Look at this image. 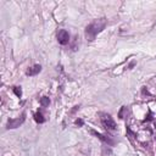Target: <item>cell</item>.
<instances>
[{"label": "cell", "mask_w": 156, "mask_h": 156, "mask_svg": "<svg viewBox=\"0 0 156 156\" xmlns=\"http://www.w3.org/2000/svg\"><path fill=\"white\" fill-rule=\"evenodd\" d=\"M106 24H107V20L105 17L99 18V20H95L91 23H89L87 26V28H85V37H87V39L88 40H94L95 37L100 32H102L105 29Z\"/></svg>", "instance_id": "6da1fadb"}, {"label": "cell", "mask_w": 156, "mask_h": 156, "mask_svg": "<svg viewBox=\"0 0 156 156\" xmlns=\"http://www.w3.org/2000/svg\"><path fill=\"white\" fill-rule=\"evenodd\" d=\"M100 119H101V124L104 126V128H106L108 130L116 129V123L108 113H100Z\"/></svg>", "instance_id": "7a4b0ae2"}, {"label": "cell", "mask_w": 156, "mask_h": 156, "mask_svg": "<svg viewBox=\"0 0 156 156\" xmlns=\"http://www.w3.org/2000/svg\"><path fill=\"white\" fill-rule=\"evenodd\" d=\"M24 119H26V115H24V113H22V115H21V117H17V118H10V119L7 121L6 127H7L9 129L17 128V127H20V126L24 122Z\"/></svg>", "instance_id": "3957f363"}, {"label": "cell", "mask_w": 156, "mask_h": 156, "mask_svg": "<svg viewBox=\"0 0 156 156\" xmlns=\"http://www.w3.org/2000/svg\"><path fill=\"white\" fill-rule=\"evenodd\" d=\"M57 40L61 45H66L69 41V34L66 29H60L57 32Z\"/></svg>", "instance_id": "277c9868"}, {"label": "cell", "mask_w": 156, "mask_h": 156, "mask_svg": "<svg viewBox=\"0 0 156 156\" xmlns=\"http://www.w3.org/2000/svg\"><path fill=\"white\" fill-rule=\"evenodd\" d=\"M91 134H94L96 138H99L100 140H102L104 143H106V144H108V145H113V143H115L111 138H108V136H106V135H104V134H101V133H98V132H95V130H91Z\"/></svg>", "instance_id": "5b68a950"}, {"label": "cell", "mask_w": 156, "mask_h": 156, "mask_svg": "<svg viewBox=\"0 0 156 156\" xmlns=\"http://www.w3.org/2000/svg\"><path fill=\"white\" fill-rule=\"evenodd\" d=\"M40 71H41V66H40V65H34V66L29 67V68L26 71V74H27V76H35V74H38Z\"/></svg>", "instance_id": "8992f818"}, {"label": "cell", "mask_w": 156, "mask_h": 156, "mask_svg": "<svg viewBox=\"0 0 156 156\" xmlns=\"http://www.w3.org/2000/svg\"><path fill=\"white\" fill-rule=\"evenodd\" d=\"M34 119H35V122H38V123H44V122H45V118L43 117V115H41L40 112H37V113L34 115Z\"/></svg>", "instance_id": "52a82bcc"}, {"label": "cell", "mask_w": 156, "mask_h": 156, "mask_svg": "<svg viewBox=\"0 0 156 156\" xmlns=\"http://www.w3.org/2000/svg\"><path fill=\"white\" fill-rule=\"evenodd\" d=\"M49 104H50V100H49V98H46V96H43V98L40 99V105H41L43 107H45V106H49Z\"/></svg>", "instance_id": "ba28073f"}, {"label": "cell", "mask_w": 156, "mask_h": 156, "mask_svg": "<svg viewBox=\"0 0 156 156\" xmlns=\"http://www.w3.org/2000/svg\"><path fill=\"white\" fill-rule=\"evenodd\" d=\"M127 113V107L126 106H123L121 110H119V112H118V117L119 118H124V115Z\"/></svg>", "instance_id": "9c48e42d"}, {"label": "cell", "mask_w": 156, "mask_h": 156, "mask_svg": "<svg viewBox=\"0 0 156 156\" xmlns=\"http://www.w3.org/2000/svg\"><path fill=\"white\" fill-rule=\"evenodd\" d=\"M13 93H15V94H16L18 98L22 95V91H21V89H20L18 87H15V88H13Z\"/></svg>", "instance_id": "30bf717a"}, {"label": "cell", "mask_w": 156, "mask_h": 156, "mask_svg": "<svg viewBox=\"0 0 156 156\" xmlns=\"http://www.w3.org/2000/svg\"><path fill=\"white\" fill-rule=\"evenodd\" d=\"M76 124L82 126V124H83V121H82V119H77V121H76Z\"/></svg>", "instance_id": "8fae6325"}, {"label": "cell", "mask_w": 156, "mask_h": 156, "mask_svg": "<svg viewBox=\"0 0 156 156\" xmlns=\"http://www.w3.org/2000/svg\"><path fill=\"white\" fill-rule=\"evenodd\" d=\"M155 126H156V121H155Z\"/></svg>", "instance_id": "7c38bea8"}]
</instances>
